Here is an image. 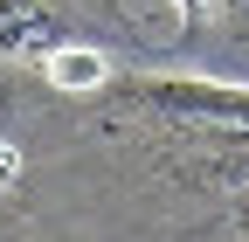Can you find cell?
I'll list each match as a JSON object with an SVG mask.
<instances>
[{
    "label": "cell",
    "mask_w": 249,
    "mask_h": 242,
    "mask_svg": "<svg viewBox=\"0 0 249 242\" xmlns=\"http://www.w3.org/2000/svg\"><path fill=\"white\" fill-rule=\"evenodd\" d=\"M124 97L145 104L166 132V159L194 187H249V90L201 76H139Z\"/></svg>",
    "instance_id": "cell-1"
},
{
    "label": "cell",
    "mask_w": 249,
    "mask_h": 242,
    "mask_svg": "<svg viewBox=\"0 0 249 242\" xmlns=\"http://www.w3.org/2000/svg\"><path fill=\"white\" fill-rule=\"evenodd\" d=\"M35 63H42V76H49L55 90H104V83H111V55L90 49V42H70V35H55Z\"/></svg>",
    "instance_id": "cell-2"
},
{
    "label": "cell",
    "mask_w": 249,
    "mask_h": 242,
    "mask_svg": "<svg viewBox=\"0 0 249 242\" xmlns=\"http://www.w3.org/2000/svg\"><path fill=\"white\" fill-rule=\"evenodd\" d=\"M173 7H180V21H187V28H201L214 7H229V0H173Z\"/></svg>",
    "instance_id": "cell-3"
},
{
    "label": "cell",
    "mask_w": 249,
    "mask_h": 242,
    "mask_svg": "<svg viewBox=\"0 0 249 242\" xmlns=\"http://www.w3.org/2000/svg\"><path fill=\"white\" fill-rule=\"evenodd\" d=\"M242 242H249V207H242Z\"/></svg>",
    "instance_id": "cell-4"
}]
</instances>
